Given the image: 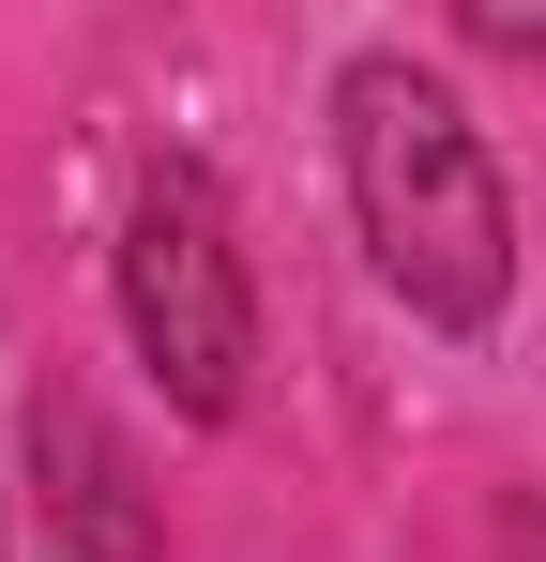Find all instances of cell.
Wrapping results in <instances>:
<instances>
[{
  "label": "cell",
  "mask_w": 546,
  "mask_h": 562,
  "mask_svg": "<svg viewBox=\"0 0 546 562\" xmlns=\"http://www.w3.org/2000/svg\"><path fill=\"white\" fill-rule=\"evenodd\" d=\"M334 183H350L364 274L425 335H501V304H516V183H501L486 122L455 106V77H425L410 46H364L334 77Z\"/></svg>",
  "instance_id": "1"
},
{
  "label": "cell",
  "mask_w": 546,
  "mask_h": 562,
  "mask_svg": "<svg viewBox=\"0 0 546 562\" xmlns=\"http://www.w3.org/2000/svg\"><path fill=\"white\" fill-rule=\"evenodd\" d=\"M106 304L137 335V366L182 426H228L243 380H259V274H243V213L197 153H152L122 198V244H106Z\"/></svg>",
  "instance_id": "2"
},
{
  "label": "cell",
  "mask_w": 546,
  "mask_h": 562,
  "mask_svg": "<svg viewBox=\"0 0 546 562\" xmlns=\"http://www.w3.org/2000/svg\"><path fill=\"white\" fill-rule=\"evenodd\" d=\"M470 46H516V61H532V46H546V15H516V0H470Z\"/></svg>",
  "instance_id": "3"
}]
</instances>
